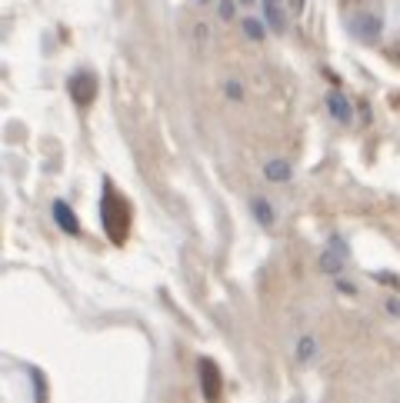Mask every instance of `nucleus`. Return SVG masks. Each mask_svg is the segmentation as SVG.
<instances>
[{
    "mask_svg": "<svg viewBox=\"0 0 400 403\" xmlns=\"http://www.w3.org/2000/svg\"><path fill=\"white\" fill-rule=\"evenodd\" d=\"M127 224H131V210H127V204L117 197L111 184H104V227H107V234L113 240H124L127 237Z\"/></svg>",
    "mask_w": 400,
    "mask_h": 403,
    "instance_id": "nucleus-1",
    "label": "nucleus"
},
{
    "mask_svg": "<svg viewBox=\"0 0 400 403\" xmlns=\"http://www.w3.org/2000/svg\"><path fill=\"white\" fill-rule=\"evenodd\" d=\"M200 383H203V400L207 403H217L221 400V370L214 360H200Z\"/></svg>",
    "mask_w": 400,
    "mask_h": 403,
    "instance_id": "nucleus-2",
    "label": "nucleus"
},
{
    "mask_svg": "<svg viewBox=\"0 0 400 403\" xmlns=\"http://www.w3.org/2000/svg\"><path fill=\"white\" fill-rule=\"evenodd\" d=\"M347 27H351L354 37H360V41H367V43L380 37V17L377 14H357V17L347 21Z\"/></svg>",
    "mask_w": 400,
    "mask_h": 403,
    "instance_id": "nucleus-3",
    "label": "nucleus"
},
{
    "mask_svg": "<svg viewBox=\"0 0 400 403\" xmlns=\"http://www.w3.org/2000/svg\"><path fill=\"white\" fill-rule=\"evenodd\" d=\"M70 97L80 107H87L97 97V77L93 74H74L70 77Z\"/></svg>",
    "mask_w": 400,
    "mask_h": 403,
    "instance_id": "nucleus-4",
    "label": "nucleus"
},
{
    "mask_svg": "<svg viewBox=\"0 0 400 403\" xmlns=\"http://www.w3.org/2000/svg\"><path fill=\"white\" fill-rule=\"evenodd\" d=\"M344 257H347V250H344V240L340 237H333L331 240V250H324L320 254V267H324V274H340L344 270Z\"/></svg>",
    "mask_w": 400,
    "mask_h": 403,
    "instance_id": "nucleus-5",
    "label": "nucleus"
},
{
    "mask_svg": "<svg viewBox=\"0 0 400 403\" xmlns=\"http://www.w3.org/2000/svg\"><path fill=\"white\" fill-rule=\"evenodd\" d=\"M264 17L270 23L274 34H284L287 30V10H284V0H264Z\"/></svg>",
    "mask_w": 400,
    "mask_h": 403,
    "instance_id": "nucleus-6",
    "label": "nucleus"
},
{
    "mask_svg": "<svg viewBox=\"0 0 400 403\" xmlns=\"http://www.w3.org/2000/svg\"><path fill=\"white\" fill-rule=\"evenodd\" d=\"M54 217H57V224H60V230H64V234H70V237H77V234H80L77 213L70 210L64 200H57V204H54Z\"/></svg>",
    "mask_w": 400,
    "mask_h": 403,
    "instance_id": "nucleus-7",
    "label": "nucleus"
},
{
    "mask_svg": "<svg viewBox=\"0 0 400 403\" xmlns=\"http://www.w3.org/2000/svg\"><path fill=\"white\" fill-rule=\"evenodd\" d=\"M327 107H331L333 120H340V124L351 120V104H347V97H344L340 90H331V94H327Z\"/></svg>",
    "mask_w": 400,
    "mask_h": 403,
    "instance_id": "nucleus-8",
    "label": "nucleus"
},
{
    "mask_svg": "<svg viewBox=\"0 0 400 403\" xmlns=\"http://www.w3.org/2000/svg\"><path fill=\"white\" fill-rule=\"evenodd\" d=\"M264 177L267 180H274V184H287L290 180V164L287 160H267Z\"/></svg>",
    "mask_w": 400,
    "mask_h": 403,
    "instance_id": "nucleus-9",
    "label": "nucleus"
},
{
    "mask_svg": "<svg viewBox=\"0 0 400 403\" xmlns=\"http://www.w3.org/2000/svg\"><path fill=\"white\" fill-rule=\"evenodd\" d=\"M313 357H317V340H313L311 334H304V337L297 340V360H300V363H311Z\"/></svg>",
    "mask_w": 400,
    "mask_h": 403,
    "instance_id": "nucleus-10",
    "label": "nucleus"
},
{
    "mask_svg": "<svg viewBox=\"0 0 400 403\" xmlns=\"http://www.w3.org/2000/svg\"><path fill=\"white\" fill-rule=\"evenodd\" d=\"M250 210H254V217H257V224H260V227H270V224H274V207H270L267 200H254V204H250Z\"/></svg>",
    "mask_w": 400,
    "mask_h": 403,
    "instance_id": "nucleus-11",
    "label": "nucleus"
},
{
    "mask_svg": "<svg viewBox=\"0 0 400 403\" xmlns=\"http://www.w3.org/2000/svg\"><path fill=\"white\" fill-rule=\"evenodd\" d=\"M244 30H247V37H250V41H264V27L254 21V17H244Z\"/></svg>",
    "mask_w": 400,
    "mask_h": 403,
    "instance_id": "nucleus-12",
    "label": "nucleus"
},
{
    "mask_svg": "<svg viewBox=\"0 0 400 403\" xmlns=\"http://www.w3.org/2000/svg\"><path fill=\"white\" fill-rule=\"evenodd\" d=\"M227 97H230V100H241V97H244V90H241L237 80H230V84H227Z\"/></svg>",
    "mask_w": 400,
    "mask_h": 403,
    "instance_id": "nucleus-13",
    "label": "nucleus"
},
{
    "mask_svg": "<svg viewBox=\"0 0 400 403\" xmlns=\"http://www.w3.org/2000/svg\"><path fill=\"white\" fill-rule=\"evenodd\" d=\"M221 17L223 21H230V17H234V3H230V0H223L221 3Z\"/></svg>",
    "mask_w": 400,
    "mask_h": 403,
    "instance_id": "nucleus-14",
    "label": "nucleus"
},
{
    "mask_svg": "<svg viewBox=\"0 0 400 403\" xmlns=\"http://www.w3.org/2000/svg\"><path fill=\"white\" fill-rule=\"evenodd\" d=\"M387 310H390L394 317H400V300H387Z\"/></svg>",
    "mask_w": 400,
    "mask_h": 403,
    "instance_id": "nucleus-15",
    "label": "nucleus"
},
{
    "mask_svg": "<svg viewBox=\"0 0 400 403\" xmlns=\"http://www.w3.org/2000/svg\"><path fill=\"white\" fill-rule=\"evenodd\" d=\"M304 3H307V0H290V7H293V10H304Z\"/></svg>",
    "mask_w": 400,
    "mask_h": 403,
    "instance_id": "nucleus-16",
    "label": "nucleus"
},
{
    "mask_svg": "<svg viewBox=\"0 0 400 403\" xmlns=\"http://www.w3.org/2000/svg\"><path fill=\"white\" fill-rule=\"evenodd\" d=\"M200 3H207V0H200Z\"/></svg>",
    "mask_w": 400,
    "mask_h": 403,
    "instance_id": "nucleus-17",
    "label": "nucleus"
}]
</instances>
